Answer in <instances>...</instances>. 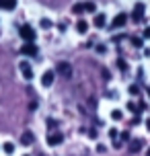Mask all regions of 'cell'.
Listing matches in <instances>:
<instances>
[{
  "label": "cell",
  "instance_id": "cell-15",
  "mask_svg": "<svg viewBox=\"0 0 150 156\" xmlns=\"http://www.w3.org/2000/svg\"><path fill=\"white\" fill-rule=\"evenodd\" d=\"M111 119H113V121H121V119H123V111L121 109H113L111 111Z\"/></svg>",
  "mask_w": 150,
  "mask_h": 156
},
{
  "label": "cell",
  "instance_id": "cell-26",
  "mask_svg": "<svg viewBox=\"0 0 150 156\" xmlns=\"http://www.w3.org/2000/svg\"><path fill=\"white\" fill-rule=\"evenodd\" d=\"M142 37H144V39H150V27H146V29H144Z\"/></svg>",
  "mask_w": 150,
  "mask_h": 156
},
{
  "label": "cell",
  "instance_id": "cell-6",
  "mask_svg": "<svg viewBox=\"0 0 150 156\" xmlns=\"http://www.w3.org/2000/svg\"><path fill=\"white\" fill-rule=\"evenodd\" d=\"M126 23H127V15H126V12H119V15H115L111 27H113V29H119V27H123Z\"/></svg>",
  "mask_w": 150,
  "mask_h": 156
},
{
  "label": "cell",
  "instance_id": "cell-14",
  "mask_svg": "<svg viewBox=\"0 0 150 156\" xmlns=\"http://www.w3.org/2000/svg\"><path fill=\"white\" fill-rule=\"evenodd\" d=\"M21 142H23L25 146H31V144H33V133L31 132H25L23 138H21Z\"/></svg>",
  "mask_w": 150,
  "mask_h": 156
},
{
  "label": "cell",
  "instance_id": "cell-23",
  "mask_svg": "<svg viewBox=\"0 0 150 156\" xmlns=\"http://www.w3.org/2000/svg\"><path fill=\"white\" fill-rule=\"evenodd\" d=\"M97 152H99V154H105V152H107V146H105V144H97Z\"/></svg>",
  "mask_w": 150,
  "mask_h": 156
},
{
  "label": "cell",
  "instance_id": "cell-21",
  "mask_svg": "<svg viewBox=\"0 0 150 156\" xmlns=\"http://www.w3.org/2000/svg\"><path fill=\"white\" fill-rule=\"evenodd\" d=\"M117 136H119L117 127H111V129H109V138H113V140H117Z\"/></svg>",
  "mask_w": 150,
  "mask_h": 156
},
{
  "label": "cell",
  "instance_id": "cell-11",
  "mask_svg": "<svg viewBox=\"0 0 150 156\" xmlns=\"http://www.w3.org/2000/svg\"><path fill=\"white\" fill-rule=\"evenodd\" d=\"M0 8H4V10H15L16 0H0Z\"/></svg>",
  "mask_w": 150,
  "mask_h": 156
},
{
  "label": "cell",
  "instance_id": "cell-2",
  "mask_svg": "<svg viewBox=\"0 0 150 156\" xmlns=\"http://www.w3.org/2000/svg\"><path fill=\"white\" fill-rule=\"evenodd\" d=\"M144 10H146V6H144L142 2H138L134 6V10H132V21L134 23H142L144 21Z\"/></svg>",
  "mask_w": 150,
  "mask_h": 156
},
{
  "label": "cell",
  "instance_id": "cell-8",
  "mask_svg": "<svg viewBox=\"0 0 150 156\" xmlns=\"http://www.w3.org/2000/svg\"><path fill=\"white\" fill-rule=\"evenodd\" d=\"M93 23H95L97 29H103V27L107 25V15H105V12H97V15H95V21H93Z\"/></svg>",
  "mask_w": 150,
  "mask_h": 156
},
{
  "label": "cell",
  "instance_id": "cell-32",
  "mask_svg": "<svg viewBox=\"0 0 150 156\" xmlns=\"http://www.w3.org/2000/svg\"><path fill=\"white\" fill-rule=\"evenodd\" d=\"M23 156H29V154H23Z\"/></svg>",
  "mask_w": 150,
  "mask_h": 156
},
{
  "label": "cell",
  "instance_id": "cell-31",
  "mask_svg": "<svg viewBox=\"0 0 150 156\" xmlns=\"http://www.w3.org/2000/svg\"><path fill=\"white\" fill-rule=\"evenodd\" d=\"M148 97H150V88H148Z\"/></svg>",
  "mask_w": 150,
  "mask_h": 156
},
{
  "label": "cell",
  "instance_id": "cell-22",
  "mask_svg": "<svg viewBox=\"0 0 150 156\" xmlns=\"http://www.w3.org/2000/svg\"><path fill=\"white\" fill-rule=\"evenodd\" d=\"M41 27H43V29H49V27H52V21H49V19H41Z\"/></svg>",
  "mask_w": 150,
  "mask_h": 156
},
{
  "label": "cell",
  "instance_id": "cell-3",
  "mask_svg": "<svg viewBox=\"0 0 150 156\" xmlns=\"http://www.w3.org/2000/svg\"><path fill=\"white\" fill-rule=\"evenodd\" d=\"M19 70H21V74H23L25 80H31L33 78V68H31V64L27 62V60H23V62L19 64Z\"/></svg>",
  "mask_w": 150,
  "mask_h": 156
},
{
  "label": "cell",
  "instance_id": "cell-7",
  "mask_svg": "<svg viewBox=\"0 0 150 156\" xmlns=\"http://www.w3.org/2000/svg\"><path fill=\"white\" fill-rule=\"evenodd\" d=\"M58 72H60L64 78H70L72 76V66L68 62H60L58 64Z\"/></svg>",
  "mask_w": 150,
  "mask_h": 156
},
{
  "label": "cell",
  "instance_id": "cell-28",
  "mask_svg": "<svg viewBox=\"0 0 150 156\" xmlns=\"http://www.w3.org/2000/svg\"><path fill=\"white\" fill-rule=\"evenodd\" d=\"M144 55H146V58H150V47H144Z\"/></svg>",
  "mask_w": 150,
  "mask_h": 156
},
{
  "label": "cell",
  "instance_id": "cell-24",
  "mask_svg": "<svg viewBox=\"0 0 150 156\" xmlns=\"http://www.w3.org/2000/svg\"><path fill=\"white\" fill-rule=\"evenodd\" d=\"M130 140H132L130 132H121V142H130Z\"/></svg>",
  "mask_w": 150,
  "mask_h": 156
},
{
  "label": "cell",
  "instance_id": "cell-12",
  "mask_svg": "<svg viewBox=\"0 0 150 156\" xmlns=\"http://www.w3.org/2000/svg\"><path fill=\"white\" fill-rule=\"evenodd\" d=\"M2 150H4V154L12 156V154H15V150H16V146L12 144V142H4V146H2Z\"/></svg>",
  "mask_w": 150,
  "mask_h": 156
},
{
  "label": "cell",
  "instance_id": "cell-20",
  "mask_svg": "<svg viewBox=\"0 0 150 156\" xmlns=\"http://www.w3.org/2000/svg\"><path fill=\"white\" fill-rule=\"evenodd\" d=\"M117 68L121 72H127V62L123 60V58H119V60H117Z\"/></svg>",
  "mask_w": 150,
  "mask_h": 156
},
{
  "label": "cell",
  "instance_id": "cell-29",
  "mask_svg": "<svg viewBox=\"0 0 150 156\" xmlns=\"http://www.w3.org/2000/svg\"><path fill=\"white\" fill-rule=\"evenodd\" d=\"M146 129L150 132V119H146Z\"/></svg>",
  "mask_w": 150,
  "mask_h": 156
},
{
  "label": "cell",
  "instance_id": "cell-25",
  "mask_svg": "<svg viewBox=\"0 0 150 156\" xmlns=\"http://www.w3.org/2000/svg\"><path fill=\"white\" fill-rule=\"evenodd\" d=\"M127 109L132 111V113H140V111H138V107H136V103H127Z\"/></svg>",
  "mask_w": 150,
  "mask_h": 156
},
{
  "label": "cell",
  "instance_id": "cell-17",
  "mask_svg": "<svg viewBox=\"0 0 150 156\" xmlns=\"http://www.w3.org/2000/svg\"><path fill=\"white\" fill-rule=\"evenodd\" d=\"M72 12H74V15H82V12H84V4H82V2H76V4L72 6Z\"/></svg>",
  "mask_w": 150,
  "mask_h": 156
},
{
  "label": "cell",
  "instance_id": "cell-30",
  "mask_svg": "<svg viewBox=\"0 0 150 156\" xmlns=\"http://www.w3.org/2000/svg\"><path fill=\"white\" fill-rule=\"evenodd\" d=\"M146 156H150V148H148V150H146Z\"/></svg>",
  "mask_w": 150,
  "mask_h": 156
},
{
  "label": "cell",
  "instance_id": "cell-18",
  "mask_svg": "<svg viewBox=\"0 0 150 156\" xmlns=\"http://www.w3.org/2000/svg\"><path fill=\"white\" fill-rule=\"evenodd\" d=\"M132 45L134 47H144V37H132Z\"/></svg>",
  "mask_w": 150,
  "mask_h": 156
},
{
  "label": "cell",
  "instance_id": "cell-4",
  "mask_svg": "<svg viewBox=\"0 0 150 156\" xmlns=\"http://www.w3.org/2000/svg\"><path fill=\"white\" fill-rule=\"evenodd\" d=\"M54 78H55V72L54 70H45L43 74H41V86L49 88V86L54 84Z\"/></svg>",
  "mask_w": 150,
  "mask_h": 156
},
{
  "label": "cell",
  "instance_id": "cell-16",
  "mask_svg": "<svg viewBox=\"0 0 150 156\" xmlns=\"http://www.w3.org/2000/svg\"><path fill=\"white\" fill-rule=\"evenodd\" d=\"M82 4H84V12H97V4L95 2L88 0V2H82Z\"/></svg>",
  "mask_w": 150,
  "mask_h": 156
},
{
  "label": "cell",
  "instance_id": "cell-27",
  "mask_svg": "<svg viewBox=\"0 0 150 156\" xmlns=\"http://www.w3.org/2000/svg\"><path fill=\"white\" fill-rule=\"evenodd\" d=\"M97 51H99V54H105V51H107V47H105V45H97Z\"/></svg>",
  "mask_w": 150,
  "mask_h": 156
},
{
  "label": "cell",
  "instance_id": "cell-10",
  "mask_svg": "<svg viewBox=\"0 0 150 156\" xmlns=\"http://www.w3.org/2000/svg\"><path fill=\"white\" fill-rule=\"evenodd\" d=\"M76 33L78 35H87L88 33V23L84 19H78V23H76Z\"/></svg>",
  "mask_w": 150,
  "mask_h": 156
},
{
  "label": "cell",
  "instance_id": "cell-19",
  "mask_svg": "<svg viewBox=\"0 0 150 156\" xmlns=\"http://www.w3.org/2000/svg\"><path fill=\"white\" fill-rule=\"evenodd\" d=\"M127 90H130V94H132V97H138V94H140V86H138V84H130V88H127Z\"/></svg>",
  "mask_w": 150,
  "mask_h": 156
},
{
  "label": "cell",
  "instance_id": "cell-9",
  "mask_svg": "<svg viewBox=\"0 0 150 156\" xmlns=\"http://www.w3.org/2000/svg\"><path fill=\"white\" fill-rule=\"evenodd\" d=\"M21 54L23 55H37V47H35V43H25V45L21 47Z\"/></svg>",
  "mask_w": 150,
  "mask_h": 156
},
{
  "label": "cell",
  "instance_id": "cell-5",
  "mask_svg": "<svg viewBox=\"0 0 150 156\" xmlns=\"http://www.w3.org/2000/svg\"><path fill=\"white\" fill-rule=\"evenodd\" d=\"M64 142V136H62V132H52L48 136V144L49 146H60Z\"/></svg>",
  "mask_w": 150,
  "mask_h": 156
},
{
  "label": "cell",
  "instance_id": "cell-13",
  "mask_svg": "<svg viewBox=\"0 0 150 156\" xmlns=\"http://www.w3.org/2000/svg\"><path fill=\"white\" fill-rule=\"evenodd\" d=\"M130 150L132 152H140L142 150V140H132L130 142Z\"/></svg>",
  "mask_w": 150,
  "mask_h": 156
},
{
  "label": "cell",
  "instance_id": "cell-1",
  "mask_svg": "<svg viewBox=\"0 0 150 156\" xmlns=\"http://www.w3.org/2000/svg\"><path fill=\"white\" fill-rule=\"evenodd\" d=\"M19 31H21V37H23L27 43H33V41H35V29H33L31 25H23Z\"/></svg>",
  "mask_w": 150,
  "mask_h": 156
}]
</instances>
